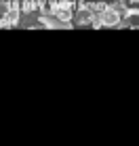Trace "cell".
I'll use <instances>...</instances> for the list:
<instances>
[{"label":"cell","mask_w":139,"mask_h":146,"mask_svg":"<svg viewBox=\"0 0 139 146\" xmlns=\"http://www.w3.org/2000/svg\"><path fill=\"white\" fill-rule=\"evenodd\" d=\"M133 2H139V0H133Z\"/></svg>","instance_id":"277c9868"},{"label":"cell","mask_w":139,"mask_h":146,"mask_svg":"<svg viewBox=\"0 0 139 146\" xmlns=\"http://www.w3.org/2000/svg\"><path fill=\"white\" fill-rule=\"evenodd\" d=\"M40 2H42V0H32V4H34V7H38Z\"/></svg>","instance_id":"3957f363"},{"label":"cell","mask_w":139,"mask_h":146,"mask_svg":"<svg viewBox=\"0 0 139 146\" xmlns=\"http://www.w3.org/2000/svg\"><path fill=\"white\" fill-rule=\"evenodd\" d=\"M51 9H53V13H55V19L70 23L68 19L72 17V2H70V0H66V2H55Z\"/></svg>","instance_id":"7a4b0ae2"},{"label":"cell","mask_w":139,"mask_h":146,"mask_svg":"<svg viewBox=\"0 0 139 146\" xmlns=\"http://www.w3.org/2000/svg\"><path fill=\"white\" fill-rule=\"evenodd\" d=\"M95 21L97 26H118V21H120V15L114 11L112 7H101L99 9V15H95Z\"/></svg>","instance_id":"6da1fadb"}]
</instances>
